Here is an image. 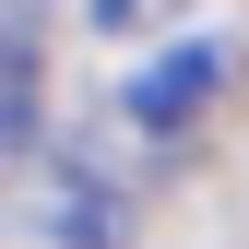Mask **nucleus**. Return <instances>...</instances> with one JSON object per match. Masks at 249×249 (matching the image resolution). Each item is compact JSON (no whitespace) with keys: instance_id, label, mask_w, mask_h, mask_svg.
Wrapping results in <instances>:
<instances>
[{"instance_id":"f257e3e1","label":"nucleus","mask_w":249,"mask_h":249,"mask_svg":"<svg viewBox=\"0 0 249 249\" xmlns=\"http://www.w3.org/2000/svg\"><path fill=\"white\" fill-rule=\"evenodd\" d=\"M213 83H226V48H178V59H154V71L131 83V119L142 131H190Z\"/></svg>"},{"instance_id":"f03ea898","label":"nucleus","mask_w":249,"mask_h":249,"mask_svg":"<svg viewBox=\"0 0 249 249\" xmlns=\"http://www.w3.org/2000/svg\"><path fill=\"white\" fill-rule=\"evenodd\" d=\"M24 131H36V36L0 12V154H12Z\"/></svg>"}]
</instances>
